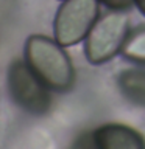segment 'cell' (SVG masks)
Segmentation results:
<instances>
[{
  "label": "cell",
  "instance_id": "3957f363",
  "mask_svg": "<svg viewBox=\"0 0 145 149\" xmlns=\"http://www.w3.org/2000/svg\"><path fill=\"white\" fill-rule=\"evenodd\" d=\"M8 92L22 110L31 115H45L50 110L51 96L49 87L30 68L25 59L13 61L8 67Z\"/></svg>",
  "mask_w": 145,
  "mask_h": 149
},
{
  "label": "cell",
  "instance_id": "9c48e42d",
  "mask_svg": "<svg viewBox=\"0 0 145 149\" xmlns=\"http://www.w3.org/2000/svg\"><path fill=\"white\" fill-rule=\"evenodd\" d=\"M134 5L139 8V11L142 13V16L145 17V0H134Z\"/></svg>",
  "mask_w": 145,
  "mask_h": 149
},
{
  "label": "cell",
  "instance_id": "8992f818",
  "mask_svg": "<svg viewBox=\"0 0 145 149\" xmlns=\"http://www.w3.org/2000/svg\"><path fill=\"white\" fill-rule=\"evenodd\" d=\"M117 84L126 100L145 107V68H126L120 72Z\"/></svg>",
  "mask_w": 145,
  "mask_h": 149
},
{
  "label": "cell",
  "instance_id": "6da1fadb",
  "mask_svg": "<svg viewBox=\"0 0 145 149\" xmlns=\"http://www.w3.org/2000/svg\"><path fill=\"white\" fill-rule=\"evenodd\" d=\"M27 64L49 88L65 92L72 88L75 70L69 54L56 40L42 34H33L23 48Z\"/></svg>",
  "mask_w": 145,
  "mask_h": 149
},
{
  "label": "cell",
  "instance_id": "52a82bcc",
  "mask_svg": "<svg viewBox=\"0 0 145 149\" xmlns=\"http://www.w3.org/2000/svg\"><path fill=\"white\" fill-rule=\"evenodd\" d=\"M120 53L133 62L145 65V28H140L128 36Z\"/></svg>",
  "mask_w": 145,
  "mask_h": 149
},
{
  "label": "cell",
  "instance_id": "5b68a950",
  "mask_svg": "<svg viewBox=\"0 0 145 149\" xmlns=\"http://www.w3.org/2000/svg\"><path fill=\"white\" fill-rule=\"evenodd\" d=\"M92 144L98 149H145V138L125 124H103L92 132Z\"/></svg>",
  "mask_w": 145,
  "mask_h": 149
},
{
  "label": "cell",
  "instance_id": "7a4b0ae2",
  "mask_svg": "<svg viewBox=\"0 0 145 149\" xmlns=\"http://www.w3.org/2000/svg\"><path fill=\"white\" fill-rule=\"evenodd\" d=\"M130 36V17L112 11L94 23L84 39V56L92 65H101L122 51Z\"/></svg>",
  "mask_w": 145,
  "mask_h": 149
},
{
  "label": "cell",
  "instance_id": "277c9868",
  "mask_svg": "<svg viewBox=\"0 0 145 149\" xmlns=\"http://www.w3.org/2000/svg\"><path fill=\"white\" fill-rule=\"evenodd\" d=\"M98 19V0H63L53 20L55 40L73 47L86 39Z\"/></svg>",
  "mask_w": 145,
  "mask_h": 149
},
{
  "label": "cell",
  "instance_id": "ba28073f",
  "mask_svg": "<svg viewBox=\"0 0 145 149\" xmlns=\"http://www.w3.org/2000/svg\"><path fill=\"white\" fill-rule=\"evenodd\" d=\"M98 3L105 5L111 11H128L133 8L134 0H98Z\"/></svg>",
  "mask_w": 145,
  "mask_h": 149
}]
</instances>
